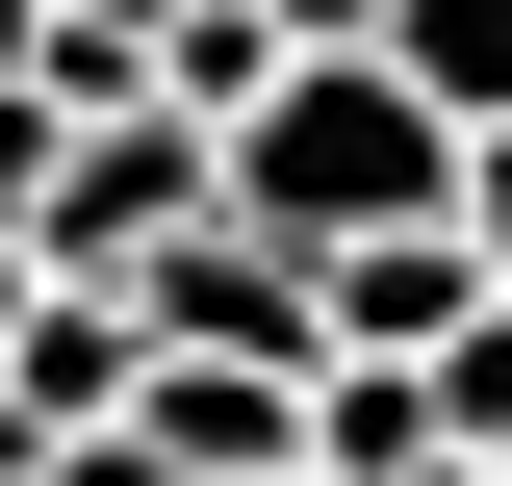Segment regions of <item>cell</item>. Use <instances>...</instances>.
<instances>
[{
	"label": "cell",
	"instance_id": "obj_2",
	"mask_svg": "<svg viewBox=\"0 0 512 486\" xmlns=\"http://www.w3.org/2000/svg\"><path fill=\"white\" fill-rule=\"evenodd\" d=\"M128 307H154V359H308V384H333V256H282L256 205H205Z\"/></svg>",
	"mask_w": 512,
	"mask_h": 486
},
{
	"label": "cell",
	"instance_id": "obj_6",
	"mask_svg": "<svg viewBox=\"0 0 512 486\" xmlns=\"http://www.w3.org/2000/svg\"><path fill=\"white\" fill-rule=\"evenodd\" d=\"M384 77L436 128H512V0H384Z\"/></svg>",
	"mask_w": 512,
	"mask_h": 486
},
{
	"label": "cell",
	"instance_id": "obj_9",
	"mask_svg": "<svg viewBox=\"0 0 512 486\" xmlns=\"http://www.w3.org/2000/svg\"><path fill=\"white\" fill-rule=\"evenodd\" d=\"M26 307H52V256H26V231H0V359H26Z\"/></svg>",
	"mask_w": 512,
	"mask_h": 486
},
{
	"label": "cell",
	"instance_id": "obj_1",
	"mask_svg": "<svg viewBox=\"0 0 512 486\" xmlns=\"http://www.w3.org/2000/svg\"><path fill=\"white\" fill-rule=\"evenodd\" d=\"M461 154H487V128H436L384 52H308L282 103L231 128V205H256L282 256H359V231H461Z\"/></svg>",
	"mask_w": 512,
	"mask_h": 486
},
{
	"label": "cell",
	"instance_id": "obj_5",
	"mask_svg": "<svg viewBox=\"0 0 512 486\" xmlns=\"http://www.w3.org/2000/svg\"><path fill=\"white\" fill-rule=\"evenodd\" d=\"M282 77H308V52H282V0H180V26H154V103H205V128H256Z\"/></svg>",
	"mask_w": 512,
	"mask_h": 486
},
{
	"label": "cell",
	"instance_id": "obj_11",
	"mask_svg": "<svg viewBox=\"0 0 512 486\" xmlns=\"http://www.w3.org/2000/svg\"><path fill=\"white\" fill-rule=\"evenodd\" d=\"M282 486H333V461H282Z\"/></svg>",
	"mask_w": 512,
	"mask_h": 486
},
{
	"label": "cell",
	"instance_id": "obj_8",
	"mask_svg": "<svg viewBox=\"0 0 512 486\" xmlns=\"http://www.w3.org/2000/svg\"><path fill=\"white\" fill-rule=\"evenodd\" d=\"M461 231H487V282H512V128H487V154H461Z\"/></svg>",
	"mask_w": 512,
	"mask_h": 486
},
{
	"label": "cell",
	"instance_id": "obj_4",
	"mask_svg": "<svg viewBox=\"0 0 512 486\" xmlns=\"http://www.w3.org/2000/svg\"><path fill=\"white\" fill-rule=\"evenodd\" d=\"M308 461H333V486H410V461H461L436 359H333V384H308Z\"/></svg>",
	"mask_w": 512,
	"mask_h": 486
},
{
	"label": "cell",
	"instance_id": "obj_7",
	"mask_svg": "<svg viewBox=\"0 0 512 486\" xmlns=\"http://www.w3.org/2000/svg\"><path fill=\"white\" fill-rule=\"evenodd\" d=\"M52 486H180V461H154V410H128V435H52Z\"/></svg>",
	"mask_w": 512,
	"mask_h": 486
},
{
	"label": "cell",
	"instance_id": "obj_3",
	"mask_svg": "<svg viewBox=\"0 0 512 486\" xmlns=\"http://www.w3.org/2000/svg\"><path fill=\"white\" fill-rule=\"evenodd\" d=\"M154 461L180 486H282L308 461V359H154Z\"/></svg>",
	"mask_w": 512,
	"mask_h": 486
},
{
	"label": "cell",
	"instance_id": "obj_10",
	"mask_svg": "<svg viewBox=\"0 0 512 486\" xmlns=\"http://www.w3.org/2000/svg\"><path fill=\"white\" fill-rule=\"evenodd\" d=\"M52 26H77V0H0V77H52Z\"/></svg>",
	"mask_w": 512,
	"mask_h": 486
}]
</instances>
